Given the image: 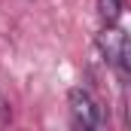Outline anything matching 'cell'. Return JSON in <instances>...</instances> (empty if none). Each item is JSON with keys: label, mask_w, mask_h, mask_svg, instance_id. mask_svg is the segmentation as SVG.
Returning <instances> with one entry per match:
<instances>
[{"label": "cell", "mask_w": 131, "mask_h": 131, "mask_svg": "<svg viewBox=\"0 0 131 131\" xmlns=\"http://www.w3.org/2000/svg\"><path fill=\"white\" fill-rule=\"evenodd\" d=\"M98 46H101V52H104V58L125 76L128 73V37L119 28H104Z\"/></svg>", "instance_id": "obj_2"}, {"label": "cell", "mask_w": 131, "mask_h": 131, "mask_svg": "<svg viewBox=\"0 0 131 131\" xmlns=\"http://www.w3.org/2000/svg\"><path fill=\"white\" fill-rule=\"evenodd\" d=\"M98 9H101V21H104L107 28H113V25H116V18H119L122 0H98Z\"/></svg>", "instance_id": "obj_3"}, {"label": "cell", "mask_w": 131, "mask_h": 131, "mask_svg": "<svg viewBox=\"0 0 131 131\" xmlns=\"http://www.w3.org/2000/svg\"><path fill=\"white\" fill-rule=\"evenodd\" d=\"M67 104H70V125H73V131H101L104 110L98 107V101L85 89H70Z\"/></svg>", "instance_id": "obj_1"}]
</instances>
